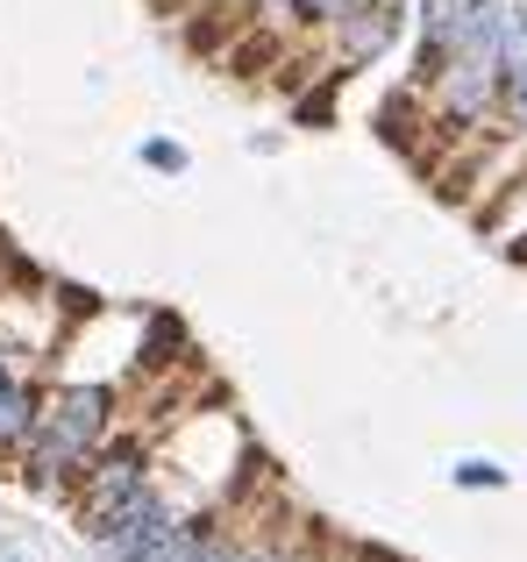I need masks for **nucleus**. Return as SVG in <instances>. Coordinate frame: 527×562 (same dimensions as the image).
<instances>
[{"mask_svg": "<svg viewBox=\"0 0 527 562\" xmlns=\"http://www.w3.org/2000/svg\"><path fill=\"white\" fill-rule=\"evenodd\" d=\"M100 427H108V392H100V384L51 398V406L29 420V435H36V477H71V470L86 463V449L100 441Z\"/></svg>", "mask_w": 527, "mask_h": 562, "instance_id": "1", "label": "nucleus"}, {"mask_svg": "<svg viewBox=\"0 0 527 562\" xmlns=\"http://www.w3.org/2000/svg\"><path fill=\"white\" fill-rule=\"evenodd\" d=\"M29 420H36V406H29L22 378L0 363V449H14V441H29Z\"/></svg>", "mask_w": 527, "mask_h": 562, "instance_id": "2", "label": "nucleus"}, {"mask_svg": "<svg viewBox=\"0 0 527 562\" xmlns=\"http://www.w3.org/2000/svg\"><path fill=\"white\" fill-rule=\"evenodd\" d=\"M500 93H506V108H514V122L527 128V65H520V71H506V79H500Z\"/></svg>", "mask_w": 527, "mask_h": 562, "instance_id": "3", "label": "nucleus"}, {"mask_svg": "<svg viewBox=\"0 0 527 562\" xmlns=\"http://www.w3.org/2000/svg\"><path fill=\"white\" fill-rule=\"evenodd\" d=\"M143 157H150L157 171H186V150H179V143H150V150H143Z\"/></svg>", "mask_w": 527, "mask_h": 562, "instance_id": "4", "label": "nucleus"}, {"mask_svg": "<svg viewBox=\"0 0 527 562\" xmlns=\"http://www.w3.org/2000/svg\"><path fill=\"white\" fill-rule=\"evenodd\" d=\"M457 477H463V484H478V492H485V484H500V470H492V463H463Z\"/></svg>", "mask_w": 527, "mask_h": 562, "instance_id": "5", "label": "nucleus"}, {"mask_svg": "<svg viewBox=\"0 0 527 562\" xmlns=\"http://www.w3.org/2000/svg\"><path fill=\"white\" fill-rule=\"evenodd\" d=\"M8 562H22V555H8Z\"/></svg>", "mask_w": 527, "mask_h": 562, "instance_id": "6", "label": "nucleus"}]
</instances>
